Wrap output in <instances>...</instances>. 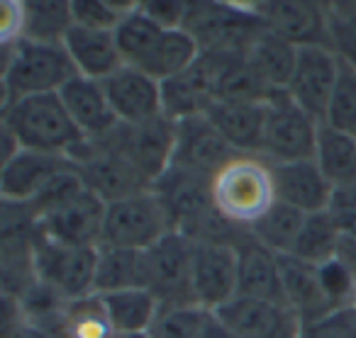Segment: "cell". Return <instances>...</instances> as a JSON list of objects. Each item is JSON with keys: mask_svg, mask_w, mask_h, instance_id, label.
<instances>
[{"mask_svg": "<svg viewBox=\"0 0 356 338\" xmlns=\"http://www.w3.org/2000/svg\"><path fill=\"white\" fill-rule=\"evenodd\" d=\"M163 202L173 229L191 241H234L239 226L218 214L213 202V178L171 166L152 187Z\"/></svg>", "mask_w": 356, "mask_h": 338, "instance_id": "1", "label": "cell"}, {"mask_svg": "<svg viewBox=\"0 0 356 338\" xmlns=\"http://www.w3.org/2000/svg\"><path fill=\"white\" fill-rule=\"evenodd\" d=\"M213 202L222 219L249 229L276 205L271 163L257 153H237L213 178Z\"/></svg>", "mask_w": 356, "mask_h": 338, "instance_id": "2", "label": "cell"}, {"mask_svg": "<svg viewBox=\"0 0 356 338\" xmlns=\"http://www.w3.org/2000/svg\"><path fill=\"white\" fill-rule=\"evenodd\" d=\"M3 129L15 137L20 149L66 158L86 142V134L76 127L59 93L32 95L3 108Z\"/></svg>", "mask_w": 356, "mask_h": 338, "instance_id": "3", "label": "cell"}, {"mask_svg": "<svg viewBox=\"0 0 356 338\" xmlns=\"http://www.w3.org/2000/svg\"><path fill=\"white\" fill-rule=\"evenodd\" d=\"M3 64V108L32 95L59 93L76 74L64 44L17 40L6 47Z\"/></svg>", "mask_w": 356, "mask_h": 338, "instance_id": "4", "label": "cell"}, {"mask_svg": "<svg viewBox=\"0 0 356 338\" xmlns=\"http://www.w3.org/2000/svg\"><path fill=\"white\" fill-rule=\"evenodd\" d=\"M184 30L195 37L203 54H247L266 27L254 10V3H188Z\"/></svg>", "mask_w": 356, "mask_h": 338, "instance_id": "5", "label": "cell"}, {"mask_svg": "<svg viewBox=\"0 0 356 338\" xmlns=\"http://www.w3.org/2000/svg\"><path fill=\"white\" fill-rule=\"evenodd\" d=\"M173 231L176 229H173V221L163 202L159 200L154 190H147L108 205L100 246L124 251H149Z\"/></svg>", "mask_w": 356, "mask_h": 338, "instance_id": "6", "label": "cell"}, {"mask_svg": "<svg viewBox=\"0 0 356 338\" xmlns=\"http://www.w3.org/2000/svg\"><path fill=\"white\" fill-rule=\"evenodd\" d=\"M69 161L79 168L86 187L105 205L127 200L152 190V183L103 139H86L69 153Z\"/></svg>", "mask_w": 356, "mask_h": 338, "instance_id": "7", "label": "cell"}, {"mask_svg": "<svg viewBox=\"0 0 356 338\" xmlns=\"http://www.w3.org/2000/svg\"><path fill=\"white\" fill-rule=\"evenodd\" d=\"M35 268L42 285L51 287L61 299L74 302L95 294V270L100 248L64 246L35 231Z\"/></svg>", "mask_w": 356, "mask_h": 338, "instance_id": "8", "label": "cell"}, {"mask_svg": "<svg viewBox=\"0 0 356 338\" xmlns=\"http://www.w3.org/2000/svg\"><path fill=\"white\" fill-rule=\"evenodd\" d=\"M144 287L159 299L161 307L195 304L191 273H193V241L188 236L168 234L149 251H142Z\"/></svg>", "mask_w": 356, "mask_h": 338, "instance_id": "9", "label": "cell"}, {"mask_svg": "<svg viewBox=\"0 0 356 338\" xmlns=\"http://www.w3.org/2000/svg\"><path fill=\"white\" fill-rule=\"evenodd\" d=\"M320 122L305 112L286 90L268 100L261 156L271 163L312 161L317 149Z\"/></svg>", "mask_w": 356, "mask_h": 338, "instance_id": "10", "label": "cell"}, {"mask_svg": "<svg viewBox=\"0 0 356 338\" xmlns=\"http://www.w3.org/2000/svg\"><path fill=\"white\" fill-rule=\"evenodd\" d=\"M103 142L118 149L154 187V183L173 166L176 122L161 115L144 124H118V129L110 132Z\"/></svg>", "mask_w": 356, "mask_h": 338, "instance_id": "11", "label": "cell"}, {"mask_svg": "<svg viewBox=\"0 0 356 338\" xmlns=\"http://www.w3.org/2000/svg\"><path fill=\"white\" fill-rule=\"evenodd\" d=\"M191 287L198 307L218 312L239 294V255L234 241H193Z\"/></svg>", "mask_w": 356, "mask_h": 338, "instance_id": "12", "label": "cell"}, {"mask_svg": "<svg viewBox=\"0 0 356 338\" xmlns=\"http://www.w3.org/2000/svg\"><path fill=\"white\" fill-rule=\"evenodd\" d=\"M264 27L293 47H330L327 3L310 0H268L254 3Z\"/></svg>", "mask_w": 356, "mask_h": 338, "instance_id": "13", "label": "cell"}, {"mask_svg": "<svg viewBox=\"0 0 356 338\" xmlns=\"http://www.w3.org/2000/svg\"><path fill=\"white\" fill-rule=\"evenodd\" d=\"M341 61L330 47H300L298 64L286 93L317 122H325Z\"/></svg>", "mask_w": 356, "mask_h": 338, "instance_id": "14", "label": "cell"}, {"mask_svg": "<svg viewBox=\"0 0 356 338\" xmlns=\"http://www.w3.org/2000/svg\"><path fill=\"white\" fill-rule=\"evenodd\" d=\"M215 314L239 338H300L302 333V319L281 302L237 294Z\"/></svg>", "mask_w": 356, "mask_h": 338, "instance_id": "15", "label": "cell"}, {"mask_svg": "<svg viewBox=\"0 0 356 338\" xmlns=\"http://www.w3.org/2000/svg\"><path fill=\"white\" fill-rule=\"evenodd\" d=\"M108 205L86 187L83 192L49 212L37 221V231L64 246H95L100 248Z\"/></svg>", "mask_w": 356, "mask_h": 338, "instance_id": "16", "label": "cell"}, {"mask_svg": "<svg viewBox=\"0 0 356 338\" xmlns=\"http://www.w3.org/2000/svg\"><path fill=\"white\" fill-rule=\"evenodd\" d=\"M234 156L237 151L225 142V137L215 129L205 112L176 122V151H173L176 168L215 178V173Z\"/></svg>", "mask_w": 356, "mask_h": 338, "instance_id": "17", "label": "cell"}, {"mask_svg": "<svg viewBox=\"0 0 356 338\" xmlns=\"http://www.w3.org/2000/svg\"><path fill=\"white\" fill-rule=\"evenodd\" d=\"M105 95L120 124H144L161 117V83L134 66H122L103 81Z\"/></svg>", "mask_w": 356, "mask_h": 338, "instance_id": "18", "label": "cell"}, {"mask_svg": "<svg viewBox=\"0 0 356 338\" xmlns=\"http://www.w3.org/2000/svg\"><path fill=\"white\" fill-rule=\"evenodd\" d=\"M74 163L66 156L20 149L0 168V195H3V202L30 205L49 185V180H54L61 171H66Z\"/></svg>", "mask_w": 356, "mask_h": 338, "instance_id": "19", "label": "cell"}, {"mask_svg": "<svg viewBox=\"0 0 356 338\" xmlns=\"http://www.w3.org/2000/svg\"><path fill=\"white\" fill-rule=\"evenodd\" d=\"M271 171L278 202L302 212V214L327 212L334 187L325 178V173L320 171L315 158L312 161L271 163Z\"/></svg>", "mask_w": 356, "mask_h": 338, "instance_id": "20", "label": "cell"}, {"mask_svg": "<svg viewBox=\"0 0 356 338\" xmlns=\"http://www.w3.org/2000/svg\"><path fill=\"white\" fill-rule=\"evenodd\" d=\"M234 246L239 255V297L286 304L278 255L259 244L247 229H239V234L234 236Z\"/></svg>", "mask_w": 356, "mask_h": 338, "instance_id": "21", "label": "cell"}, {"mask_svg": "<svg viewBox=\"0 0 356 338\" xmlns=\"http://www.w3.org/2000/svg\"><path fill=\"white\" fill-rule=\"evenodd\" d=\"M64 49L76 74L83 78L100 81V83L124 66L113 30H90V27L71 25L64 37Z\"/></svg>", "mask_w": 356, "mask_h": 338, "instance_id": "22", "label": "cell"}, {"mask_svg": "<svg viewBox=\"0 0 356 338\" xmlns=\"http://www.w3.org/2000/svg\"><path fill=\"white\" fill-rule=\"evenodd\" d=\"M205 115L237 153H257V156H261L268 103H225V100H213L208 105V110H205Z\"/></svg>", "mask_w": 356, "mask_h": 338, "instance_id": "23", "label": "cell"}, {"mask_svg": "<svg viewBox=\"0 0 356 338\" xmlns=\"http://www.w3.org/2000/svg\"><path fill=\"white\" fill-rule=\"evenodd\" d=\"M61 103L66 105L76 127L86 134V139H105L118 129V117L108 103V95L100 81L74 76L59 90Z\"/></svg>", "mask_w": 356, "mask_h": 338, "instance_id": "24", "label": "cell"}, {"mask_svg": "<svg viewBox=\"0 0 356 338\" xmlns=\"http://www.w3.org/2000/svg\"><path fill=\"white\" fill-rule=\"evenodd\" d=\"M278 268H281L283 297L286 304L302 319V323H310L325 314L334 312V307L327 299L320 282L317 265L305 263L296 255H278Z\"/></svg>", "mask_w": 356, "mask_h": 338, "instance_id": "25", "label": "cell"}, {"mask_svg": "<svg viewBox=\"0 0 356 338\" xmlns=\"http://www.w3.org/2000/svg\"><path fill=\"white\" fill-rule=\"evenodd\" d=\"M210 103H213V81L203 56L188 74L161 83V110L163 117L171 122L203 115Z\"/></svg>", "mask_w": 356, "mask_h": 338, "instance_id": "26", "label": "cell"}, {"mask_svg": "<svg viewBox=\"0 0 356 338\" xmlns=\"http://www.w3.org/2000/svg\"><path fill=\"white\" fill-rule=\"evenodd\" d=\"M100 299L105 304L110 323H113V328L122 338L152 333L154 323L159 319V312H161L159 299L147 287H132L120 289V292L113 294H100Z\"/></svg>", "mask_w": 356, "mask_h": 338, "instance_id": "27", "label": "cell"}, {"mask_svg": "<svg viewBox=\"0 0 356 338\" xmlns=\"http://www.w3.org/2000/svg\"><path fill=\"white\" fill-rule=\"evenodd\" d=\"M244 56H247L249 64L259 71V76H261L271 88L286 90L293 74H296L298 47H293L291 42L281 40V37H276L273 32L264 30L261 35L254 40V44L249 47V51Z\"/></svg>", "mask_w": 356, "mask_h": 338, "instance_id": "28", "label": "cell"}, {"mask_svg": "<svg viewBox=\"0 0 356 338\" xmlns=\"http://www.w3.org/2000/svg\"><path fill=\"white\" fill-rule=\"evenodd\" d=\"M163 32L166 30L159 27L152 17L144 15L139 3H134V8L122 17V22L115 30V40H118L124 66H134L142 71L161 44Z\"/></svg>", "mask_w": 356, "mask_h": 338, "instance_id": "29", "label": "cell"}, {"mask_svg": "<svg viewBox=\"0 0 356 338\" xmlns=\"http://www.w3.org/2000/svg\"><path fill=\"white\" fill-rule=\"evenodd\" d=\"M315 163L332 183V187L356 183V137L320 124Z\"/></svg>", "mask_w": 356, "mask_h": 338, "instance_id": "30", "label": "cell"}, {"mask_svg": "<svg viewBox=\"0 0 356 338\" xmlns=\"http://www.w3.org/2000/svg\"><path fill=\"white\" fill-rule=\"evenodd\" d=\"M132 287H144L142 251L100 246L98 270H95V294H113Z\"/></svg>", "mask_w": 356, "mask_h": 338, "instance_id": "31", "label": "cell"}, {"mask_svg": "<svg viewBox=\"0 0 356 338\" xmlns=\"http://www.w3.org/2000/svg\"><path fill=\"white\" fill-rule=\"evenodd\" d=\"M305 217L307 214H302V212L293 210V207L276 200V205H273L261 219L254 221L247 231L259 244L266 246V248L273 251L276 255H288V253H293V246H296L298 236H300Z\"/></svg>", "mask_w": 356, "mask_h": 338, "instance_id": "32", "label": "cell"}, {"mask_svg": "<svg viewBox=\"0 0 356 338\" xmlns=\"http://www.w3.org/2000/svg\"><path fill=\"white\" fill-rule=\"evenodd\" d=\"M74 25L71 3H25V20H22V40L40 42V44H64L66 32Z\"/></svg>", "mask_w": 356, "mask_h": 338, "instance_id": "33", "label": "cell"}, {"mask_svg": "<svg viewBox=\"0 0 356 338\" xmlns=\"http://www.w3.org/2000/svg\"><path fill=\"white\" fill-rule=\"evenodd\" d=\"M339 239H341V231L337 226V221L330 217V212L307 214L291 255L305 260V263L322 265L330 258H334Z\"/></svg>", "mask_w": 356, "mask_h": 338, "instance_id": "34", "label": "cell"}, {"mask_svg": "<svg viewBox=\"0 0 356 338\" xmlns=\"http://www.w3.org/2000/svg\"><path fill=\"white\" fill-rule=\"evenodd\" d=\"M64 328L66 338H122L110 323L100 294L66 302Z\"/></svg>", "mask_w": 356, "mask_h": 338, "instance_id": "35", "label": "cell"}, {"mask_svg": "<svg viewBox=\"0 0 356 338\" xmlns=\"http://www.w3.org/2000/svg\"><path fill=\"white\" fill-rule=\"evenodd\" d=\"M322 124L356 137V69L351 64L341 61L339 78H337L334 93H332L330 108H327Z\"/></svg>", "mask_w": 356, "mask_h": 338, "instance_id": "36", "label": "cell"}, {"mask_svg": "<svg viewBox=\"0 0 356 338\" xmlns=\"http://www.w3.org/2000/svg\"><path fill=\"white\" fill-rule=\"evenodd\" d=\"M330 49L356 69V3H327Z\"/></svg>", "mask_w": 356, "mask_h": 338, "instance_id": "37", "label": "cell"}, {"mask_svg": "<svg viewBox=\"0 0 356 338\" xmlns=\"http://www.w3.org/2000/svg\"><path fill=\"white\" fill-rule=\"evenodd\" d=\"M208 309L198 304L188 307H161L159 319L152 328L154 338H198Z\"/></svg>", "mask_w": 356, "mask_h": 338, "instance_id": "38", "label": "cell"}, {"mask_svg": "<svg viewBox=\"0 0 356 338\" xmlns=\"http://www.w3.org/2000/svg\"><path fill=\"white\" fill-rule=\"evenodd\" d=\"M134 8V3H108V0H71L74 25L90 30H118L122 17Z\"/></svg>", "mask_w": 356, "mask_h": 338, "instance_id": "39", "label": "cell"}, {"mask_svg": "<svg viewBox=\"0 0 356 338\" xmlns=\"http://www.w3.org/2000/svg\"><path fill=\"white\" fill-rule=\"evenodd\" d=\"M320 282L325 289L327 299L334 309L354 307L356 302V273L346 268L339 258H330L327 263L317 265Z\"/></svg>", "mask_w": 356, "mask_h": 338, "instance_id": "40", "label": "cell"}, {"mask_svg": "<svg viewBox=\"0 0 356 338\" xmlns=\"http://www.w3.org/2000/svg\"><path fill=\"white\" fill-rule=\"evenodd\" d=\"M300 338H356V309L344 307L302 323Z\"/></svg>", "mask_w": 356, "mask_h": 338, "instance_id": "41", "label": "cell"}, {"mask_svg": "<svg viewBox=\"0 0 356 338\" xmlns=\"http://www.w3.org/2000/svg\"><path fill=\"white\" fill-rule=\"evenodd\" d=\"M327 212L337 221L341 234H356V183L334 187Z\"/></svg>", "mask_w": 356, "mask_h": 338, "instance_id": "42", "label": "cell"}, {"mask_svg": "<svg viewBox=\"0 0 356 338\" xmlns=\"http://www.w3.org/2000/svg\"><path fill=\"white\" fill-rule=\"evenodd\" d=\"M139 8L163 30L184 27L186 15H188V3H181V0H147V3H139Z\"/></svg>", "mask_w": 356, "mask_h": 338, "instance_id": "43", "label": "cell"}, {"mask_svg": "<svg viewBox=\"0 0 356 338\" xmlns=\"http://www.w3.org/2000/svg\"><path fill=\"white\" fill-rule=\"evenodd\" d=\"M3 338H66V336L54 331V328L44 326V323L32 321V319H27L25 312H22V316L17 319L13 326L3 328Z\"/></svg>", "mask_w": 356, "mask_h": 338, "instance_id": "44", "label": "cell"}, {"mask_svg": "<svg viewBox=\"0 0 356 338\" xmlns=\"http://www.w3.org/2000/svg\"><path fill=\"white\" fill-rule=\"evenodd\" d=\"M198 338H239V336L218 316V314L208 312L205 314V321H203V328H200Z\"/></svg>", "mask_w": 356, "mask_h": 338, "instance_id": "45", "label": "cell"}, {"mask_svg": "<svg viewBox=\"0 0 356 338\" xmlns=\"http://www.w3.org/2000/svg\"><path fill=\"white\" fill-rule=\"evenodd\" d=\"M354 309H356V302H354Z\"/></svg>", "mask_w": 356, "mask_h": 338, "instance_id": "46", "label": "cell"}]
</instances>
